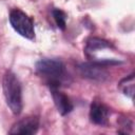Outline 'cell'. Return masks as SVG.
I'll list each match as a JSON object with an SVG mask.
<instances>
[{"mask_svg":"<svg viewBox=\"0 0 135 135\" xmlns=\"http://www.w3.org/2000/svg\"><path fill=\"white\" fill-rule=\"evenodd\" d=\"M9 23L12 27L22 37L34 40L35 39V28L34 22L31 17H28L24 12L19 8H15L9 13Z\"/></svg>","mask_w":135,"mask_h":135,"instance_id":"obj_3","label":"cell"},{"mask_svg":"<svg viewBox=\"0 0 135 135\" xmlns=\"http://www.w3.org/2000/svg\"><path fill=\"white\" fill-rule=\"evenodd\" d=\"M52 14H53V17H54V20L57 24V26L64 31L65 30V26H66V15L63 11L59 9V8H54L52 11Z\"/></svg>","mask_w":135,"mask_h":135,"instance_id":"obj_9","label":"cell"},{"mask_svg":"<svg viewBox=\"0 0 135 135\" xmlns=\"http://www.w3.org/2000/svg\"><path fill=\"white\" fill-rule=\"evenodd\" d=\"M109 109L100 102L94 101L90 109V119L93 123L98 126H104L108 122Z\"/></svg>","mask_w":135,"mask_h":135,"instance_id":"obj_7","label":"cell"},{"mask_svg":"<svg viewBox=\"0 0 135 135\" xmlns=\"http://www.w3.org/2000/svg\"><path fill=\"white\" fill-rule=\"evenodd\" d=\"M107 47H111V43L109 41L98 38V37H92L86 41L85 52L88 54H90V53L96 52L97 50H102V49H107Z\"/></svg>","mask_w":135,"mask_h":135,"instance_id":"obj_8","label":"cell"},{"mask_svg":"<svg viewBox=\"0 0 135 135\" xmlns=\"http://www.w3.org/2000/svg\"><path fill=\"white\" fill-rule=\"evenodd\" d=\"M51 89V93H52V97L54 100V103L57 108V111L61 114V115H66L70 112H72L73 110V103L70 100V98L62 92H60L58 90V88H50Z\"/></svg>","mask_w":135,"mask_h":135,"instance_id":"obj_6","label":"cell"},{"mask_svg":"<svg viewBox=\"0 0 135 135\" xmlns=\"http://www.w3.org/2000/svg\"><path fill=\"white\" fill-rule=\"evenodd\" d=\"M39 129V119L36 116L24 117L21 120L17 121L12 129L8 131L9 134H22V135H32L37 133Z\"/></svg>","mask_w":135,"mask_h":135,"instance_id":"obj_5","label":"cell"},{"mask_svg":"<svg viewBox=\"0 0 135 135\" xmlns=\"http://www.w3.org/2000/svg\"><path fill=\"white\" fill-rule=\"evenodd\" d=\"M3 95L7 107L15 115H19L22 111V90L19 79L12 71H7L2 80Z\"/></svg>","mask_w":135,"mask_h":135,"instance_id":"obj_1","label":"cell"},{"mask_svg":"<svg viewBox=\"0 0 135 135\" xmlns=\"http://www.w3.org/2000/svg\"><path fill=\"white\" fill-rule=\"evenodd\" d=\"M37 73L45 78L50 88H59L65 76V65L58 58H42L36 62Z\"/></svg>","mask_w":135,"mask_h":135,"instance_id":"obj_2","label":"cell"},{"mask_svg":"<svg viewBox=\"0 0 135 135\" xmlns=\"http://www.w3.org/2000/svg\"><path fill=\"white\" fill-rule=\"evenodd\" d=\"M105 68L107 66L100 64L96 60L90 62H82L78 65V70L82 77L98 82H102L109 77Z\"/></svg>","mask_w":135,"mask_h":135,"instance_id":"obj_4","label":"cell"}]
</instances>
